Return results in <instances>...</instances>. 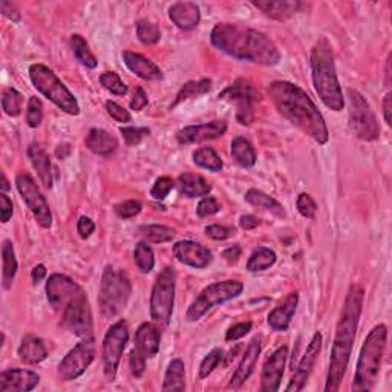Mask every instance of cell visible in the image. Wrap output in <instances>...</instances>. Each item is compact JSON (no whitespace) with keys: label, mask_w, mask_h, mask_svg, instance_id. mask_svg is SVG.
<instances>
[{"label":"cell","mask_w":392,"mask_h":392,"mask_svg":"<svg viewBox=\"0 0 392 392\" xmlns=\"http://www.w3.org/2000/svg\"><path fill=\"white\" fill-rule=\"evenodd\" d=\"M271 101L279 114L319 145H327L329 131L316 103L305 90L290 81H273L268 86Z\"/></svg>","instance_id":"cell-1"},{"label":"cell","mask_w":392,"mask_h":392,"mask_svg":"<svg viewBox=\"0 0 392 392\" xmlns=\"http://www.w3.org/2000/svg\"><path fill=\"white\" fill-rule=\"evenodd\" d=\"M392 95L391 94H386V97H384V100H383V117H384V122H386L388 126H391V112H392Z\"/></svg>","instance_id":"cell-61"},{"label":"cell","mask_w":392,"mask_h":392,"mask_svg":"<svg viewBox=\"0 0 392 392\" xmlns=\"http://www.w3.org/2000/svg\"><path fill=\"white\" fill-rule=\"evenodd\" d=\"M221 100L236 104V120L239 124L250 126L254 120V103L259 100V94L248 80L239 79L220 94Z\"/></svg>","instance_id":"cell-13"},{"label":"cell","mask_w":392,"mask_h":392,"mask_svg":"<svg viewBox=\"0 0 392 392\" xmlns=\"http://www.w3.org/2000/svg\"><path fill=\"white\" fill-rule=\"evenodd\" d=\"M286 359H288V348L281 346L271 352V356L266 360L261 374V391L262 392H276L281 386V380L285 371Z\"/></svg>","instance_id":"cell-17"},{"label":"cell","mask_w":392,"mask_h":392,"mask_svg":"<svg viewBox=\"0 0 392 392\" xmlns=\"http://www.w3.org/2000/svg\"><path fill=\"white\" fill-rule=\"evenodd\" d=\"M322 342H323V337L320 333H316L313 336V338L310 341L307 346V351L300 359L299 361V366L296 369V373H294L293 379L290 380L288 386H286V391H302L305 388V384L310 379V375L313 373V368L316 365V360H318L320 350H322Z\"/></svg>","instance_id":"cell-16"},{"label":"cell","mask_w":392,"mask_h":392,"mask_svg":"<svg viewBox=\"0 0 392 392\" xmlns=\"http://www.w3.org/2000/svg\"><path fill=\"white\" fill-rule=\"evenodd\" d=\"M222 258H224L225 261H227V262H230V263L238 262V259L240 258V247H239V245L229 247L227 250H224Z\"/></svg>","instance_id":"cell-60"},{"label":"cell","mask_w":392,"mask_h":392,"mask_svg":"<svg viewBox=\"0 0 392 392\" xmlns=\"http://www.w3.org/2000/svg\"><path fill=\"white\" fill-rule=\"evenodd\" d=\"M97 354V346L92 337H86L85 341L77 343L66 354L65 359L58 365V375L65 382L79 379L85 374L86 369L92 364Z\"/></svg>","instance_id":"cell-15"},{"label":"cell","mask_w":392,"mask_h":392,"mask_svg":"<svg viewBox=\"0 0 392 392\" xmlns=\"http://www.w3.org/2000/svg\"><path fill=\"white\" fill-rule=\"evenodd\" d=\"M212 89V81L204 79V80H199V81H188L186 85L179 89V92L177 95V100L175 103L172 104V108L178 106L179 103L187 101V100H192V98H196L199 95H204L207 94L209 90Z\"/></svg>","instance_id":"cell-37"},{"label":"cell","mask_w":392,"mask_h":392,"mask_svg":"<svg viewBox=\"0 0 392 392\" xmlns=\"http://www.w3.org/2000/svg\"><path fill=\"white\" fill-rule=\"evenodd\" d=\"M16 186L17 190L22 196V199L25 201L28 209L31 210L34 220L42 229H51L52 225V213L47 198L40 192L39 186L35 184V181L28 175V173H19L16 177Z\"/></svg>","instance_id":"cell-14"},{"label":"cell","mask_w":392,"mask_h":392,"mask_svg":"<svg viewBox=\"0 0 392 392\" xmlns=\"http://www.w3.org/2000/svg\"><path fill=\"white\" fill-rule=\"evenodd\" d=\"M177 273L172 267H165L158 275L150 296V318L161 327H168L172 320L175 305Z\"/></svg>","instance_id":"cell-9"},{"label":"cell","mask_w":392,"mask_h":392,"mask_svg":"<svg viewBox=\"0 0 392 392\" xmlns=\"http://www.w3.org/2000/svg\"><path fill=\"white\" fill-rule=\"evenodd\" d=\"M71 48L74 51L75 58H77L83 66L89 67V70H94V67H97L98 65L97 58L92 52H90L88 42L83 39L80 34H74L71 37Z\"/></svg>","instance_id":"cell-38"},{"label":"cell","mask_w":392,"mask_h":392,"mask_svg":"<svg viewBox=\"0 0 392 392\" xmlns=\"http://www.w3.org/2000/svg\"><path fill=\"white\" fill-rule=\"evenodd\" d=\"M77 231L81 239H88L95 231V224L88 216H81L77 224Z\"/></svg>","instance_id":"cell-56"},{"label":"cell","mask_w":392,"mask_h":392,"mask_svg":"<svg viewBox=\"0 0 392 392\" xmlns=\"http://www.w3.org/2000/svg\"><path fill=\"white\" fill-rule=\"evenodd\" d=\"M311 75L313 85L319 98L327 108L334 112H341L345 108L343 90L337 79L334 54L329 42L322 37L316 42L311 49Z\"/></svg>","instance_id":"cell-4"},{"label":"cell","mask_w":392,"mask_h":392,"mask_svg":"<svg viewBox=\"0 0 392 392\" xmlns=\"http://www.w3.org/2000/svg\"><path fill=\"white\" fill-rule=\"evenodd\" d=\"M277 259L276 253L267 247H259L252 253L250 259L247 262V270L250 273H259V271H266L270 267L275 266Z\"/></svg>","instance_id":"cell-34"},{"label":"cell","mask_w":392,"mask_h":392,"mask_svg":"<svg viewBox=\"0 0 392 392\" xmlns=\"http://www.w3.org/2000/svg\"><path fill=\"white\" fill-rule=\"evenodd\" d=\"M183 360H172L164 375L163 391H184L186 389V369Z\"/></svg>","instance_id":"cell-32"},{"label":"cell","mask_w":392,"mask_h":392,"mask_svg":"<svg viewBox=\"0 0 392 392\" xmlns=\"http://www.w3.org/2000/svg\"><path fill=\"white\" fill-rule=\"evenodd\" d=\"M210 42L224 54L254 65L275 66L281 60L270 37L238 24H218L210 33Z\"/></svg>","instance_id":"cell-2"},{"label":"cell","mask_w":392,"mask_h":392,"mask_svg":"<svg viewBox=\"0 0 392 392\" xmlns=\"http://www.w3.org/2000/svg\"><path fill=\"white\" fill-rule=\"evenodd\" d=\"M173 187H175V181L169 177H161L155 181L152 190H150V196L156 201H163L168 198Z\"/></svg>","instance_id":"cell-46"},{"label":"cell","mask_w":392,"mask_h":392,"mask_svg":"<svg viewBox=\"0 0 392 392\" xmlns=\"http://www.w3.org/2000/svg\"><path fill=\"white\" fill-rule=\"evenodd\" d=\"M161 334L152 323H142L135 334V350L146 359L155 357L160 351Z\"/></svg>","instance_id":"cell-24"},{"label":"cell","mask_w":392,"mask_h":392,"mask_svg":"<svg viewBox=\"0 0 392 392\" xmlns=\"http://www.w3.org/2000/svg\"><path fill=\"white\" fill-rule=\"evenodd\" d=\"M243 291L244 285L239 281H224L209 285L199 293V296L193 300L192 305L188 307L186 319L188 322H198L204 318L213 307L229 302V300L243 294Z\"/></svg>","instance_id":"cell-8"},{"label":"cell","mask_w":392,"mask_h":392,"mask_svg":"<svg viewBox=\"0 0 392 392\" xmlns=\"http://www.w3.org/2000/svg\"><path fill=\"white\" fill-rule=\"evenodd\" d=\"M231 156L236 164L240 168H253L256 164V152L250 141H247L243 137H236L231 141Z\"/></svg>","instance_id":"cell-33"},{"label":"cell","mask_w":392,"mask_h":392,"mask_svg":"<svg viewBox=\"0 0 392 392\" xmlns=\"http://www.w3.org/2000/svg\"><path fill=\"white\" fill-rule=\"evenodd\" d=\"M245 201L253 207L267 210V212H271L279 218H285V210L281 202L276 201L273 196L258 190V188H250V190L245 193Z\"/></svg>","instance_id":"cell-31"},{"label":"cell","mask_w":392,"mask_h":392,"mask_svg":"<svg viewBox=\"0 0 392 392\" xmlns=\"http://www.w3.org/2000/svg\"><path fill=\"white\" fill-rule=\"evenodd\" d=\"M141 210H142V204L140 201H135V199L124 201L122 202V204L115 206V213L120 218H123V220H131V218H135L141 213Z\"/></svg>","instance_id":"cell-49"},{"label":"cell","mask_w":392,"mask_h":392,"mask_svg":"<svg viewBox=\"0 0 392 392\" xmlns=\"http://www.w3.org/2000/svg\"><path fill=\"white\" fill-rule=\"evenodd\" d=\"M29 79H31L34 88L47 97L51 103H54L60 111L70 115L80 114L79 101L75 100L71 90L58 80L57 75L48 66L40 63L33 65L29 67Z\"/></svg>","instance_id":"cell-7"},{"label":"cell","mask_w":392,"mask_h":392,"mask_svg":"<svg viewBox=\"0 0 392 392\" xmlns=\"http://www.w3.org/2000/svg\"><path fill=\"white\" fill-rule=\"evenodd\" d=\"M2 261H3V288L10 290L14 277L17 273V259L16 253H14V247L10 240H3L2 245Z\"/></svg>","instance_id":"cell-36"},{"label":"cell","mask_w":392,"mask_h":392,"mask_svg":"<svg viewBox=\"0 0 392 392\" xmlns=\"http://www.w3.org/2000/svg\"><path fill=\"white\" fill-rule=\"evenodd\" d=\"M40 383L39 374L28 369H6L0 374V391L2 392H29Z\"/></svg>","instance_id":"cell-20"},{"label":"cell","mask_w":392,"mask_h":392,"mask_svg":"<svg viewBox=\"0 0 392 392\" xmlns=\"http://www.w3.org/2000/svg\"><path fill=\"white\" fill-rule=\"evenodd\" d=\"M252 322H240L236 323V325H233L231 328H229L227 334H225V341L227 342H235L239 341V338H243L244 336H247L248 333L252 331Z\"/></svg>","instance_id":"cell-51"},{"label":"cell","mask_w":392,"mask_h":392,"mask_svg":"<svg viewBox=\"0 0 392 392\" xmlns=\"http://www.w3.org/2000/svg\"><path fill=\"white\" fill-rule=\"evenodd\" d=\"M350 127L359 140L374 141L379 138L380 126L366 98L356 89H348Z\"/></svg>","instance_id":"cell-10"},{"label":"cell","mask_w":392,"mask_h":392,"mask_svg":"<svg viewBox=\"0 0 392 392\" xmlns=\"http://www.w3.org/2000/svg\"><path fill=\"white\" fill-rule=\"evenodd\" d=\"M296 207L299 210V213L302 215L304 218H308V220H311L314 218L316 212H318V204H316V201L313 199L311 195L308 193H300L297 202H296Z\"/></svg>","instance_id":"cell-48"},{"label":"cell","mask_w":392,"mask_h":392,"mask_svg":"<svg viewBox=\"0 0 392 392\" xmlns=\"http://www.w3.org/2000/svg\"><path fill=\"white\" fill-rule=\"evenodd\" d=\"M147 94L145 92V89L142 88H135L133 90V95H132V100H131V109L135 112H140L147 106Z\"/></svg>","instance_id":"cell-54"},{"label":"cell","mask_w":392,"mask_h":392,"mask_svg":"<svg viewBox=\"0 0 392 392\" xmlns=\"http://www.w3.org/2000/svg\"><path fill=\"white\" fill-rule=\"evenodd\" d=\"M19 357L22 361H25L28 365H37L48 357L47 345L40 337L34 334H26L22 338V343L19 346Z\"/></svg>","instance_id":"cell-28"},{"label":"cell","mask_w":392,"mask_h":392,"mask_svg":"<svg viewBox=\"0 0 392 392\" xmlns=\"http://www.w3.org/2000/svg\"><path fill=\"white\" fill-rule=\"evenodd\" d=\"M0 13H2L3 16L11 22L20 20V13L17 10V6L13 5L11 2H6V0H2V2H0Z\"/></svg>","instance_id":"cell-58"},{"label":"cell","mask_w":392,"mask_h":392,"mask_svg":"<svg viewBox=\"0 0 392 392\" xmlns=\"http://www.w3.org/2000/svg\"><path fill=\"white\" fill-rule=\"evenodd\" d=\"M127 341H129V329H127V323L124 320L114 323L103 338V366L104 374L111 382L115 379Z\"/></svg>","instance_id":"cell-11"},{"label":"cell","mask_w":392,"mask_h":392,"mask_svg":"<svg viewBox=\"0 0 392 392\" xmlns=\"http://www.w3.org/2000/svg\"><path fill=\"white\" fill-rule=\"evenodd\" d=\"M173 256L184 266L202 270L209 267L213 256L207 247L201 245L193 240H179L173 245Z\"/></svg>","instance_id":"cell-18"},{"label":"cell","mask_w":392,"mask_h":392,"mask_svg":"<svg viewBox=\"0 0 392 392\" xmlns=\"http://www.w3.org/2000/svg\"><path fill=\"white\" fill-rule=\"evenodd\" d=\"M253 5L266 16L279 22L291 19L300 8L299 0H258Z\"/></svg>","instance_id":"cell-26"},{"label":"cell","mask_w":392,"mask_h":392,"mask_svg":"<svg viewBox=\"0 0 392 392\" xmlns=\"http://www.w3.org/2000/svg\"><path fill=\"white\" fill-rule=\"evenodd\" d=\"M28 156L44 187L51 188L52 184H54V178H52V164L47 150L40 145H37V142H33V145L28 147Z\"/></svg>","instance_id":"cell-27"},{"label":"cell","mask_w":392,"mask_h":392,"mask_svg":"<svg viewBox=\"0 0 392 392\" xmlns=\"http://www.w3.org/2000/svg\"><path fill=\"white\" fill-rule=\"evenodd\" d=\"M62 314L63 327L79 337L92 336V311H90L89 300L85 291H80L77 296L67 302Z\"/></svg>","instance_id":"cell-12"},{"label":"cell","mask_w":392,"mask_h":392,"mask_svg":"<svg viewBox=\"0 0 392 392\" xmlns=\"http://www.w3.org/2000/svg\"><path fill=\"white\" fill-rule=\"evenodd\" d=\"M220 210H221V204L218 202V199L213 198V196H206V198H202L198 204L196 213H198V216L201 218H207V216L216 215Z\"/></svg>","instance_id":"cell-50"},{"label":"cell","mask_w":392,"mask_h":392,"mask_svg":"<svg viewBox=\"0 0 392 392\" xmlns=\"http://www.w3.org/2000/svg\"><path fill=\"white\" fill-rule=\"evenodd\" d=\"M132 294L129 277L123 270L106 267L101 277L100 293H98V307L103 318L112 319L122 313Z\"/></svg>","instance_id":"cell-6"},{"label":"cell","mask_w":392,"mask_h":392,"mask_svg":"<svg viewBox=\"0 0 392 392\" xmlns=\"http://www.w3.org/2000/svg\"><path fill=\"white\" fill-rule=\"evenodd\" d=\"M224 359V351L220 348H215L210 351L207 356L204 357V360L201 361L199 366V379H206L210 374L215 371V368H218V365L221 364V360Z\"/></svg>","instance_id":"cell-44"},{"label":"cell","mask_w":392,"mask_h":392,"mask_svg":"<svg viewBox=\"0 0 392 392\" xmlns=\"http://www.w3.org/2000/svg\"><path fill=\"white\" fill-rule=\"evenodd\" d=\"M86 146L95 155L109 156L118 149V140L108 131L97 129L95 127L86 135Z\"/></svg>","instance_id":"cell-29"},{"label":"cell","mask_w":392,"mask_h":392,"mask_svg":"<svg viewBox=\"0 0 392 392\" xmlns=\"http://www.w3.org/2000/svg\"><path fill=\"white\" fill-rule=\"evenodd\" d=\"M133 261L135 266L138 267L141 273H150L155 267V256L154 250L147 245V243H138L135 245L133 252Z\"/></svg>","instance_id":"cell-40"},{"label":"cell","mask_w":392,"mask_h":392,"mask_svg":"<svg viewBox=\"0 0 392 392\" xmlns=\"http://www.w3.org/2000/svg\"><path fill=\"white\" fill-rule=\"evenodd\" d=\"M138 40L146 47H154L161 39V31L155 24L149 20H140L137 24Z\"/></svg>","instance_id":"cell-42"},{"label":"cell","mask_w":392,"mask_h":392,"mask_svg":"<svg viewBox=\"0 0 392 392\" xmlns=\"http://www.w3.org/2000/svg\"><path fill=\"white\" fill-rule=\"evenodd\" d=\"M193 163L196 165H199L202 169H207L210 172H221L224 168V163L221 160V156L216 154V150L213 147H199L198 150L193 152Z\"/></svg>","instance_id":"cell-35"},{"label":"cell","mask_w":392,"mask_h":392,"mask_svg":"<svg viewBox=\"0 0 392 392\" xmlns=\"http://www.w3.org/2000/svg\"><path fill=\"white\" fill-rule=\"evenodd\" d=\"M206 235L210 239H215V240H224L231 236V230L224 227V225H210V227L206 229Z\"/></svg>","instance_id":"cell-57"},{"label":"cell","mask_w":392,"mask_h":392,"mask_svg":"<svg viewBox=\"0 0 392 392\" xmlns=\"http://www.w3.org/2000/svg\"><path fill=\"white\" fill-rule=\"evenodd\" d=\"M129 366L135 377H141L146 371V357L141 356V354L133 348L129 354Z\"/></svg>","instance_id":"cell-53"},{"label":"cell","mask_w":392,"mask_h":392,"mask_svg":"<svg viewBox=\"0 0 392 392\" xmlns=\"http://www.w3.org/2000/svg\"><path fill=\"white\" fill-rule=\"evenodd\" d=\"M123 62L127 66V70L142 80H147V81L163 80V71L160 70V67H158L152 60L142 57L141 54H135V52L124 51Z\"/></svg>","instance_id":"cell-22"},{"label":"cell","mask_w":392,"mask_h":392,"mask_svg":"<svg viewBox=\"0 0 392 392\" xmlns=\"http://www.w3.org/2000/svg\"><path fill=\"white\" fill-rule=\"evenodd\" d=\"M141 236L145 238L147 243L152 244H163L169 243L173 238H175V230L170 227H165V225H145V227L140 229Z\"/></svg>","instance_id":"cell-39"},{"label":"cell","mask_w":392,"mask_h":392,"mask_svg":"<svg viewBox=\"0 0 392 392\" xmlns=\"http://www.w3.org/2000/svg\"><path fill=\"white\" fill-rule=\"evenodd\" d=\"M259 354H261V341L259 338H253L250 345L247 346V351L244 354L243 360H240L239 366L236 368V371L231 375L229 383L230 388L238 389L248 380V377H250L252 373L254 371L256 364H258Z\"/></svg>","instance_id":"cell-21"},{"label":"cell","mask_w":392,"mask_h":392,"mask_svg":"<svg viewBox=\"0 0 392 392\" xmlns=\"http://www.w3.org/2000/svg\"><path fill=\"white\" fill-rule=\"evenodd\" d=\"M106 111H108V114L118 123H129L132 118L129 111H126L123 106H120V104H117L115 101H108Z\"/></svg>","instance_id":"cell-52"},{"label":"cell","mask_w":392,"mask_h":392,"mask_svg":"<svg viewBox=\"0 0 392 392\" xmlns=\"http://www.w3.org/2000/svg\"><path fill=\"white\" fill-rule=\"evenodd\" d=\"M239 224L244 230H254L259 225V220L253 215H244V216H240Z\"/></svg>","instance_id":"cell-59"},{"label":"cell","mask_w":392,"mask_h":392,"mask_svg":"<svg viewBox=\"0 0 392 392\" xmlns=\"http://www.w3.org/2000/svg\"><path fill=\"white\" fill-rule=\"evenodd\" d=\"M388 328L386 325H377L371 329L361 345L357 360L356 374H354L352 391H371L380 373L382 359L386 348Z\"/></svg>","instance_id":"cell-5"},{"label":"cell","mask_w":392,"mask_h":392,"mask_svg":"<svg viewBox=\"0 0 392 392\" xmlns=\"http://www.w3.org/2000/svg\"><path fill=\"white\" fill-rule=\"evenodd\" d=\"M24 104V97L14 88H5L2 90V108L6 115L19 117Z\"/></svg>","instance_id":"cell-41"},{"label":"cell","mask_w":392,"mask_h":392,"mask_svg":"<svg viewBox=\"0 0 392 392\" xmlns=\"http://www.w3.org/2000/svg\"><path fill=\"white\" fill-rule=\"evenodd\" d=\"M10 190V184H8V179H6L5 173H2V192H8Z\"/></svg>","instance_id":"cell-63"},{"label":"cell","mask_w":392,"mask_h":392,"mask_svg":"<svg viewBox=\"0 0 392 392\" xmlns=\"http://www.w3.org/2000/svg\"><path fill=\"white\" fill-rule=\"evenodd\" d=\"M14 212V206L13 201L6 196V193H0V220H2L3 224L8 222L11 220Z\"/></svg>","instance_id":"cell-55"},{"label":"cell","mask_w":392,"mask_h":392,"mask_svg":"<svg viewBox=\"0 0 392 392\" xmlns=\"http://www.w3.org/2000/svg\"><path fill=\"white\" fill-rule=\"evenodd\" d=\"M225 132H227V123L212 122V123L184 127V129H181L177 133V138L181 145H193V142L221 138Z\"/></svg>","instance_id":"cell-19"},{"label":"cell","mask_w":392,"mask_h":392,"mask_svg":"<svg viewBox=\"0 0 392 392\" xmlns=\"http://www.w3.org/2000/svg\"><path fill=\"white\" fill-rule=\"evenodd\" d=\"M299 304V294L290 293L281 304H279L273 311L268 314V325L275 331H286L293 320V316L296 313Z\"/></svg>","instance_id":"cell-23"},{"label":"cell","mask_w":392,"mask_h":392,"mask_svg":"<svg viewBox=\"0 0 392 392\" xmlns=\"http://www.w3.org/2000/svg\"><path fill=\"white\" fill-rule=\"evenodd\" d=\"M120 133L123 135L127 146H137L146 137H149L150 131L147 127H122Z\"/></svg>","instance_id":"cell-47"},{"label":"cell","mask_w":392,"mask_h":392,"mask_svg":"<svg viewBox=\"0 0 392 392\" xmlns=\"http://www.w3.org/2000/svg\"><path fill=\"white\" fill-rule=\"evenodd\" d=\"M169 17L179 29L190 31V29H195L199 25V6L193 2L173 3L169 10Z\"/></svg>","instance_id":"cell-25"},{"label":"cell","mask_w":392,"mask_h":392,"mask_svg":"<svg viewBox=\"0 0 392 392\" xmlns=\"http://www.w3.org/2000/svg\"><path fill=\"white\" fill-rule=\"evenodd\" d=\"M100 83L104 89L111 90L112 94L115 95H126L127 94V86L123 83V80L120 79V75L117 72L106 71L100 75Z\"/></svg>","instance_id":"cell-43"},{"label":"cell","mask_w":392,"mask_h":392,"mask_svg":"<svg viewBox=\"0 0 392 392\" xmlns=\"http://www.w3.org/2000/svg\"><path fill=\"white\" fill-rule=\"evenodd\" d=\"M43 120V106L42 101L37 97H31L28 101V108H26V123L29 127H39L42 124Z\"/></svg>","instance_id":"cell-45"},{"label":"cell","mask_w":392,"mask_h":392,"mask_svg":"<svg viewBox=\"0 0 392 392\" xmlns=\"http://www.w3.org/2000/svg\"><path fill=\"white\" fill-rule=\"evenodd\" d=\"M44 276H47V267L43 266V263H39V266H35L33 268V273H31V277H33V282L34 284H39L42 282Z\"/></svg>","instance_id":"cell-62"},{"label":"cell","mask_w":392,"mask_h":392,"mask_svg":"<svg viewBox=\"0 0 392 392\" xmlns=\"http://www.w3.org/2000/svg\"><path fill=\"white\" fill-rule=\"evenodd\" d=\"M364 288L359 285L351 286L348 296L345 299L341 319H338L336 328L333 348H331V360L325 384L327 392H334L341 388L346 368L350 365L354 341H356L357 336L361 308H364Z\"/></svg>","instance_id":"cell-3"},{"label":"cell","mask_w":392,"mask_h":392,"mask_svg":"<svg viewBox=\"0 0 392 392\" xmlns=\"http://www.w3.org/2000/svg\"><path fill=\"white\" fill-rule=\"evenodd\" d=\"M178 188L181 195H184L186 198H202V196H209V193L212 192V186H210L207 181L199 177L193 175V173H183L178 178Z\"/></svg>","instance_id":"cell-30"}]
</instances>
